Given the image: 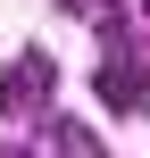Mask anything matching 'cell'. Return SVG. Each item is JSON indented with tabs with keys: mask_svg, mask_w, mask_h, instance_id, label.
I'll list each match as a JSON object with an SVG mask.
<instances>
[{
	"mask_svg": "<svg viewBox=\"0 0 150 158\" xmlns=\"http://www.w3.org/2000/svg\"><path fill=\"white\" fill-rule=\"evenodd\" d=\"M92 92L117 108V117H150V67L125 50V58H100V75H92Z\"/></svg>",
	"mask_w": 150,
	"mask_h": 158,
	"instance_id": "6da1fadb",
	"label": "cell"
},
{
	"mask_svg": "<svg viewBox=\"0 0 150 158\" xmlns=\"http://www.w3.org/2000/svg\"><path fill=\"white\" fill-rule=\"evenodd\" d=\"M50 83H58V75H50V58H42V50H25V58L8 67V83H0V108H17L25 92H50Z\"/></svg>",
	"mask_w": 150,
	"mask_h": 158,
	"instance_id": "7a4b0ae2",
	"label": "cell"
},
{
	"mask_svg": "<svg viewBox=\"0 0 150 158\" xmlns=\"http://www.w3.org/2000/svg\"><path fill=\"white\" fill-rule=\"evenodd\" d=\"M50 133H58V150H67V158H100V142H92L75 117H50Z\"/></svg>",
	"mask_w": 150,
	"mask_h": 158,
	"instance_id": "3957f363",
	"label": "cell"
}]
</instances>
